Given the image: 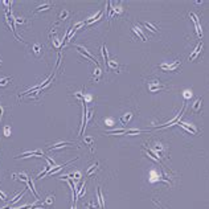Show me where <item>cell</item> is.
Returning <instances> with one entry per match:
<instances>
[{
  "label": "cell",
  "mask_w": 209,
  "mask_h": 209,
  "mask_svg": "<svg viewBox=\"0 0 209 209\" xmlns=\"http://www.w3.org/2000/svg\"><path fill=\"white\" fill-rule=\"evenodd\" d=\"M40 49H41V46L38 45V44H35L33 45V52H35L36 56H40Z\"/></svg>",
  "instance_id": "8fae6325"
},
{
  "label": "cell",
  "mask_w": 209,
  "mask_h": 209,
  "mask_svg": "<svg viewBox=\"0 0 209 209\" xmlns=\"http://www.w3.org/2000/svg\"><path fill=\"white\" fill-rule=\"evenodd\" d=\"M200 106H201V98H199V99H196V102H195V105H193V111H199V109H200Z\"/></svg>",
  "instance_id": "9c48e42d"
},
{
  "label": "cell",
  "mask_w": 209,
  "mask_h": 209,
  "mask_svg": "<svg viewBox=\"0 0 209 209\" xmlns=\"http://www.w3.org/2000/svg\"><path fill=\"white\" fill-rule=\"evenodd\" d=\"M68 15H69V12H68V11H62V12L60 13V16H58V17H60L61 20H64V19L68 16Z\"/></svg>",
  "instance_id": "4fadbf2b"
},
{
  "label": "cell",
  "mask_w": 209,
  "mask_h": 209,
  "mask_svg": "<svg viewBox=\"0 0 209 209\" xmlns=\"http://www.w3.org/2000/svg\"><path fill=\"white\" fill-rule=\"evenodd\" d=\"M98 164H99L98 161H95L94 164H91V166L89 167V169H87V172H86V176H90V175L93 173V171H95V169L98 168Z\"/></svg>",
  "instance_id": "5b68a950"
},
{
  "label": "cell",
  "mask_w": 209,
  "mask_h": 209,
  "mask_svg": "<svg viewBox=\"0 0 209 209\" xmlns=\"http://www.w3.org/2000/svg\"><path fill=\"white\" fill-rule=\"evenodd\" d=\"M158 206H159V208H160V209H164V208H161V206H160V205H159V204H158Z\"/></svg>",
  "instance_id": "d6986e66"
},
{
  "label": "cell",
  "mask_w": 209,
  "mask_h": 209,
  "mask_svg": "<svg viewBox=\"0 0 209 209\" xmlns=\"http://www.w3.org/2000/svg\"><path fill=\"white\" fill-rule=\"evenodd\" d=\"M94 74H95V80H98V75L101 74V69H99V68H97V69H95V72H94Z\"/></svg>",
  "instance_id": "2e32d148"
},
{
  "label": "cell",
  "mask_w": 209,
  "mask_h": 209,
  "mask_svg": "<svg viewBox=\"0 0 209 209\" xmlns=\"http://www.w3.org/2000/svg\"><path fill=\"white\" fill-rule=\"evenodd\" d=\"M97 195H98V201H99L101 209H105V201H103V197H102V192H101V188H97Z\"/></svg>",
  "instance_id": "6da1fadb"
},
{
  "label": "cell",
  "mask_w": 209,
  "mask_h": 209,
  "mask_svg": "<svg viewBox=\"0 0 209 209\" xmlns=\"http://www.w3.org/2000/svg\"><path fill=\"white\" fill-rule=\"evenodd\" d=\"M0 65H2V61H0Z\"/></svg>",
  "instance_id": "ffe728a7"
},
{
  "label": "cell",
  "mask_w": 209,
  "mask_h": 209,
  "mask_svg": "<svg viewBox=\"0 0 209 209\" xmlns=\"http://www.w3.org/2000/svg\"><path fill=\"white\" fill-rule=\"evenodd\" d=\"M201 48H203V42H200L197 46H196V49H195V52H193L192 53V54H191V57H189V61H193V60H195V57L199 54V52L201 50Z\"/></svg>",
  "instance_id": "7a4b0ae2"
},
{
  "label": "cell",
  "mask_w": 209,
  "mask_h": 209,
  "mask_svg": "<svg viewBox=\"0 0 209 209\" xmlns=\"http://www.w3.org/2000/svg\"><path fill=\"white\" fill-rule=\"evenodd\" d=\"M9 133H11V130H9L8 127H5V128H4V134H5V136H9Z\"/></svg>",
  "instance_id": "e0dca14e"
},
{
  "label": "cell",
  "mask_w": 209,
  "mask_h": 209,
  "mask_svg": "<svg viewBox=\"0 0 209 209\" xmlns=\"http://www.w3.org/2000/svg\"><path fill=\"white\" fill-rule=\"evenodd\" d=\"M147 153H150V155H151V158H152L153 160H156V161H160V158H159V153H156V152H153V151H151V150H148V148H147Z\"/></svg>",
  "instance_id": "52a82bcc"
},
{
  "label": "cell",
  "mask_w": 209,
  "mask_h": 209,
  "mask_svg": "<svg viewBox=\"0 0 209 209\" xmlns=\"http://www.w3.org/2000/svg\"><path fill=\"white\" fill-rule=\"evenodd\" d=\"M85 143H86L87 146L91 147V143H93V139L91 138H85Z\"/></svg>",
  "instance_id": "9a60e30c"
},
{
  "label": "cell",
  "mask_w": 209,
  "mask_h": 209,
  "mask_svg": "<svg viewBox=\"0 0 209 209\" xmlns=\"http://www.w3.org/2000/svg\"><path fill=\"white\" fill-rule=\"evenodd\" d=\"M9 80H11V77H5V78H2V80H0V86H5V85L8 83Z\"/></svg>",
  "instance_id": "7c38bea8"
},
{
  "label": "cell",
  "mask_w": 209,
  "mask_h": 209,
  "mask_svg": "<svg viewBox=\"0 0 209 209\" xmlns=\"http://www.w3.org/2000/svg\"><path fill=\"white\" fill-rule=\"evenodd\" d=\"M143 25H144L146 28H148L150 30H152V32H156V30H158V28L153 27L152 24H150V23H143Z\"/></svg>",
  "instance_id": "30bf717a"
},
{
  "label": "cell",
  "mask_w": 209,
  "mask_h": 209,
  "mask_svg": "<svg viewBox=\"0 0 209 209\" xmlns=\"http://www.w3.org/2000/svg\"><path fill=\"white\" fill-rule=\"evenodd\" d=\"M2 117H3V107L0 106V119H2Z\"/></svg>",
  "instance_id": "ac0fdd59"
},
{
  "label": "cell",
  "mask_w": 209,
  "mask_h": 209,
  "mask_svg": "<svg viewBox=\"0 0 209 209\" xmlns=\"http://www.w3.org/2000/svg\"><path fill=\"white\" fill-rule=\"evenodd\" d=\"M53 201H54V196H53V195H49L48 197L45 199L44 203H45V204H48V205H52V204H53Z\"/></svg>",
  "instance_id": "ba28073f"
},
{
  "label": "cell",
  "mask_w": 209,
  "mask_h": 209,
  "mask_svg": "<svg viewBox=\"0 0 209 209\" xmlns=\"http://www.w3.org/2000/svg\"><path fill=\"white\" fill-rule=\"evenodd\" d=\"M133 118V113H127V115H123V117L120 118V122L123 123V125H126V123H128V120Z\"/></svg>",
  "instance_id": "277c9868"
},
{
  "label": "cell",
  "mask_w": 209,
  "mask_h": 209,
  "mask_svg": "<svg viewBox=\"0 0 209 209\" xmlns=\"http://www.w3.org/2000/svg\"><path fill=\"white\" fill-rule=\"evenodd\" d=\"M50 7H52V4H49V3H46V4H44V5H40V7H37V8H36L35 13H36V12H40V11H45V9H49Z\"/></svg>",
  "instance_id": "8992f818"
},
{
  "label": "cell",
  "mask_w": 209,
  "mask_h": 209,
  "mask_svg": "<svg viewBox=\"0 0 209 209\" xmlns=\"http://www.w3.org/2000/svg\"><path fill=\"white\" fill-rule=\"evenodd\" d=\"M13 177H17V179H20L21 181H25V183H28V179H29V177H28V175L27 173H24V172H21V173H15L13 175Z\"/></svg>",
  "instance_id": "3957f363"
},
{
  "label": "cell",
  "mask_w": 209,
  "mask_h": 209,
  "mask_svg": "<svg viewBox=\"0 0 209 209\" xmlns=\"http://www.w3.org/2000/svg\"><path fill=\"white\" fill-rule=\"evenodd\" d=\"M107 65H109V66H111V68H115V69L118 68V64L115 62V61H110V60H109V62H107Z\"/></svg>",
  "instance_id": "5bb4252c"
}]
</instances>
